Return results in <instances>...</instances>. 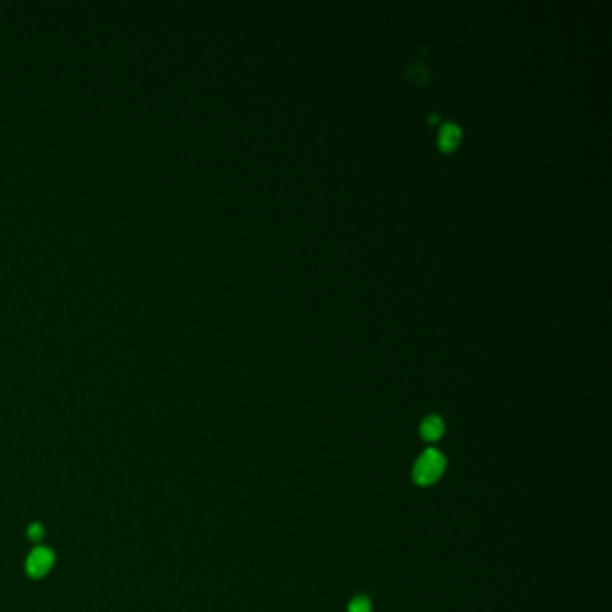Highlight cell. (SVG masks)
Listing matches in <instances>:
<instances>
[{"label":"cell","mask_w":612,"mask_h":612,"mask_svg":"<svg viewBox=\"0 0 612 612\" xmlns=\"http://www.w3.org/2000/svg\"><path fill=\"white\" fill-rule=\"evenodd\" d=\"M420 435L425 440L435 442L444 435V420L437 415H431V417L425 418L420 425Z\"/></svg>","instance_id":"277c9868"},{"label":"cell","mask_w":612,"mask_h":612,"mask_svg":"<svg viewBox=\"0 0 612 612\" xmlns=\"http://www.w3.org/2000/svg\"><path fill=\"white\" fill-rule=\"evenodd\" d=\"M52 564H54V553H52L49 548H36L35 551L29 555L25 568H27V573L31 575V577L40 578L44 577L45 573H49V569L52 568Z\"/></svg>","instance_id":"7a4b0ae2"},{"label":"cell","mask_w":612,"mask_h":612,"mask_svg":"<svg viewBox=\"0 0 612 612\" xmlns=\"http://www.w3.org/2000/svg\"><path fill=\"white\" fill-rule=\"evenodd\" d=\"M445 469V458L435 449H427L420 454V458L415 463L413 480L418 485H431L433 481L440 477Z\"/></svg>","instance_id":"6da1fadb"},{"label":"cell","mask_w":612,"mask_h":612,"mask_svg":"<svg viewBox=\"0 0 612 612\" xmlns=\"http://www.w3.org/2000/svg\"><path fill=\"white\" fill-rule=\"evenodd\" d=\"M408 77H410L415 85H425L427 81H430L431 74L422 61H413V63L408 67Z\"/></svg>","instance_id":"5b68a950"},{"label":"cell","mask_w":612,"mask_h":612,"mask_svg":"<svg viewBox=\"0 0 612 612\" xmlns=\"http://www.w3.org/2000/svg\"><path fill=\"white\" fill-rule=\"evenodd\" d=\"M461 139V127L453 120H445L438 130V147L444 151H449L460 142Z\"/></svg>","instance_id":"3957f363"},{"label":"cell","mask_w":612,"mask_h":612,"mask_svg":"<svg viewBox=\"0 0 612 612\" xmlns=\"http://www.w3.org/2000/svg\"><path fill=\"white\" fill-rule=\"evenodd\" d=\"M370 611H372V604H370L368 598L365 597L356 598V600L350 601L349 605V612H370Z\"/></svg>","instance_id":"8992f818"},{"label":"cell","mask_w":612,"mask_h":612,"mask_svg":"<svg viewBox=\"0 0 612 612\" xmlns=\"http://www.w3.org/2000/svg\"><path fill=\"white\" fill-rule=\"evenodd\" d=\"M27 533H29V537H31L32 541H40V537L44 535V528H42V526L38 525V523H35V525L29 526Z\"/></svg>","instance_id":"52a82bcc"}]
</instances>
